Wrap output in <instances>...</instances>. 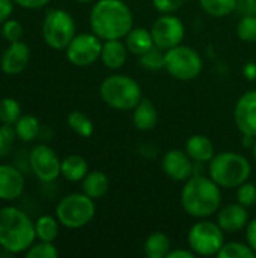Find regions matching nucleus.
<instances>
[{"instance_id": "obj_1", "label": "nucleus", "mask_w": 256, "mask_h": 258, "mask_svg": "<svg viewBox=\"0 0 256 258\" xmlns=\"http://www.w3.org/2000/svg\"><path fill=\"white\" fill-rule=\"evenodd\" d=\"M180 203L184 213L196 221L211 218L222 207V187L210 175L195 174L184 181Z\"/></svg>"}, {"instance_id": "obj_2", "label": "nucleus", "mask_w": 256, "mask_h": 258, "mask_svg": "<svg viewBox=\"0 0 256 258\" xmlns=\"http://www.w3.org/2000/svg\"><path fill=\"white\" fill-rule=\"evenodd\" d=\"M89 26L103 41L124 39L134 27V15L124 0H97L89 12Z\"/></svg>"}, {"instance_id": "obj_3", "label": "nucleus", "mask_w": 256, "mask_h": 258, "mask_svg": "<svg viewBox=\"0 0 256 258\" xmlns=\"http://www.w3.org/2000/svg\"><path fill=\"white\" fill-rule=\"evenodd\" d=\"M35 240V222L26 212L14 206L0 209V246L6 252L23 254Z\"/></svg>"}, {"instance_id": "obj_4", "label": "nucleus", "mask_w": 256, "mask_h": 258, "mask_svg": "<svg viewBox=\"0 0 256 258\" xmlns=\"http://www.w3.org/2000/svg\"><path fill=\"white\" fill-rule=\"evenodd\" d=\"M208 175L222 189H237L240 184L249 181L252 163L240 153L222 151L208 162Z\"/></svg>"}, {"instance_id": "obj_5", "label": "nucleus", "mask_w": 256, "mask_h": 258, "mask_svg": "<svg viewBox=\"0 0 256 258\" xmlns=\"http://www.w3.org/2000/svg\"><path fill=\"white\" fill-rule=\"evenodd\" d=\"M101 100L115 110L131 112L143 98L142 86L127 74H112L100 85Z\"/></svg>"}, {"instance_id": "obj_6", "label": "nucleus", "mask_w": 256, "mask_h": 258, "mask_svg": "<svg viewBox=\"0 0 256 258\" xmlns=\"http://www.w3.org/2000/svg\"><path fill=\"white\" fill-rule=\"evenodd\" d=\"M97 213L95 200L84 192H74L63 197L56 206V218L62 227L78 230L92 222Z\"/></svg>"}, {"instance_id": "obj_7", "label": "nucleus", "mask_w": 256, "mask_h": 258, "mask_svg": "<svg viewBox=\"0 0 256 258\" xmlns=\"http://www.w3.org/2000/svg\"><path fill=\"white\" fill-rule=\"evenodd\" d=\"M164 70L177 80L190 82L201 76L204 60L198 50L190 45L180 44L164 51Z\"/></svg>"}, {"instance_id": "obj_8", "label": "nucleus", "mask_w": 256, "mask_h": 258, "mask_svg": "<svg viewBox=\"0 0 256 258\" xmlns=\"http://www.w3.org/2000/svg\"><path fill=\"white\" fill-rule=\"evenodd\" d=\"M225 231L219 227L217 222L207 219H198L189 233L187 245L199 257H217L219 251L225 243Z\"/></svg>"}, {"instance_id": "obj_9", "label": "nucleus", "mask_w": 256, "mask_h": 258, "mask_svg": "<svg viewBox=\"0 0 256 258\" xmlns=\"http://www.w3.org/2000/svg\"><path fill=\"white\" fill-rule=\"evenodd\" d=\"M75 21L65 9H50L42 21V38L53 50H65L75 36Z\"/></svg>"}, {"instance_id": "obj_10", "label": "nucleus", "mask_w": 256, "mask_h": 258, "mask_svg": "<svg viewBox=\"0 0 256 258\" xmlns=\"http://www.w3.org/2000/svg\"><path fill=\"white\" fill-rule=\"evenodd\" d=\"M103 39L97 36L94 32L78 33L72 38V41L65 48L66 59L78 68L91 67L101 57Z\"/></svg>"}, {"instance_id": "obj_11", "label": "nucleus", "mask_w": 256, "mask_h": 258, "mask_svg": "<svg viewBox=\"0 0 256 258\" xmlns=\"http://www.w3.org/2000/svg\"><path fill=\"white\" fill-rule=\"evenodd\" d=\"M149 30L154 39V45L163 51L183 44L186 36V26L183 20L175 14H160Z\"/></svg>"}, {"instance_id": "obj_12", "label": "nucleus", "mask_w": 256, "mask_h": 258, "mask_svg": "<svg viewBox=\"0 0 256 258\" xmlns=\"http://www.w3.org/2000/svg\"><path fill=\"white\" fill-rule=\"evenodd\" d=\"M60 163L62 160L56 151L45 144L33 147L29 154V166L35 177L42 183H53L60 177Z\"/></svg>"}, {"instance_id": "obj_13", "label": "nucleus", "mask_w": 256, "mask_h": 258, "mask_svg": "<svg viewBox=\"0 0 256 258\" xmlns=\"http://www.w3.org/2000/svg\"><path fill=\"white\" fill-rule=\"evenodd\" d=\"M161 169L172 181L184 183L196 172V163L190 159L186 150L172 148L167 150L161 157Z\"/></svg>"}, {"instance_id": "obj_14", "label": "nucleus", "mask_w": 256, "mask_h": 258, "mask_svg": "<svg viewBox=\"0 0 256 258\" xmlns=\"http://www.w3.org/2000/svg\"><path fill=\"white\" fill-rule=\"evenodd\" d=\"M234 122L243 136L256 138V89L238 97L234 107Z\"/></svg>"}, {"instance_id": "obj_15", "label": "nucleus", "mask_w": 256, "mask_h": 258, "mask_svg": "<svg viewBox=\"0 0 256 258\" xmlns=\"http://www.w3.org/2000/svg\"><path fill=\"white\" fill-rule=\"evenodd\" d=\"M250 218H249L247 207L241 206L237 201L222 206L216 213V222L228 234H235L243 231L247 227Z\"/></svg>"}, {"instance_id": "obj_16", "label": "nucleus", "mask_w": 256, "mask_h": 258, "mask_svg": "<svg viewBox=\"0 0 256 258\" xmlns=\"http://www.w3.org/2000/svg\"><path fill=\"white\" fill-rule=\"evenodd\" d=\"M30 62V47L23 41L9 42L0 59V68L5 74L15 76L26 70Z\"/></svg>"}, {"instance_id": "obj_17", "label": "nucleus", "mask_w": 256, "mask_h": 258, "mask_svg": "<svg viewBox=\"0 0 256 258\" xmlns=\"http://www.w3.org/2000/svg\"><path fill=\"white\" fill-rule=\"evenodd\" d=\"M26 187L23 172L8 163H0V201L18 200Z\"/></svg>"}, {"instance_id": "obj_18", "label": "nucleus", "mask_w": 256, "mask_h": 258, "mask_svg": "<svg viewBox=\"0 0 256 258\" xmlns=\"http://www.w3.org/2000/svg\"><path fill=\"white\" fill-rule=\"evenodd\" d=\"M128 48L124 42V39H109L103 41V50H101V63L112 71L121 70L127 59H128Z\"/></svg>"}, {"instance_id": "obj_19", "label": "nucleus", "mask_w": 256, "mask_h": 258, "mask_svg": "<svg viewBox=\"0 0 256 258\" xmlns=\"http://www.w3.org/2000/svg\"><path fill=\"white\" fill-rule=\"evenodd\" d=\"M184 150L196 165L208 163L216 156L214 144L205 135H192L186 141Z\"/></svg>"}, {"instance_id": "obj_20", "label": "nucleus", "mask_w": 256, "mask_h": 258, "mask_svg": "<svg viewBox=\"0 0 256 258\" xmlns=\"http://www.w3.org/2000/svg\"><path fill=\"white\" fill-rule=\"evenodd\" d=\"M133 124L140 132H151L158 124V109L149 98H142L139 104L131 110Z\"/></svg>"}, {"instance_id": "obj_21", "label": "nucleus", "mask_w": 256, "mask_h": 258, "mask_svg": "<svg viewBox=\"0 0 256 258\" xmlns=\"http://www.w3.org/2000/svg\"><path fill=\"white\" fill-rule=\"evenodd\" d=\"M110 189V180L103 171H89L81 180V192H84L92 200H101L107 195Z\"/></svg>"}, {"instance_id": "obj_22", "label": "nucleus", "mask_w": 256, "mask_h": 258, "mask_svg": "<svg viewBox=\"0 0 256 258\" xmlns=\"http://www.w3.org/2000/svg\"><path fill=\"white\" fill-rule=\"evenodd\" d=\"M88 172L89 163L80 154H69L60 163V175L69 183H81Z\"/></svg>"}, {"instance_id": "obj_23", "label": "nucleus", "mask_w": 256, "mask_h": 258, "mask_svg": "<svg viewBox=\"0 0 256 258\" xmlns=\"http://www.w3.org/2000/svg\"><path fill=\"white\" fill-rule=\"evenodd\" d=\"M124 42H125L128 51L137 57L154 47V39H152L151 30L145 29V27H133L125 35Z\"/></svg>"}, {"instance_id": "obj_24", "label": "nucleus", "mask_w": 256, "mask_h": 258, "mask_svg": "<svg viewBox=\"0 0 256 258\" xmlns=\"http://www.w3.org/2000/svg\"><path fill=\"white\" fill-rule=\"evenodd\" d=\"M170 249H172L170 237L163 231L151 233L143 243V252L148 258H167Z\"/></svg>"}, {"instance_id": "obj_25", "label": "nucleus", "mask_w": 256, "mask_h": 258, "mask_svg": "<svg viewBox=\"0 0 256 258\" xmlns=\"http://www.w3.org/2000/svg\"><path fill=\"white\" fill-rule=\"evenodd\" d=\"M17 138L23 142L35 141L41 133V124L33 115H21L20 119L14 124Z\"/></svg>"}, {"instance_id": "obj_26", "label": "nucleus", "mask_w": 256, "mask_h": 258, "mask_svg": "<svg viewBox=\"0 0 256 258\" xmlns=\"http://www.w3.org/2000/svg\"><path fill=\"white\" fill-rule=\"evenodd\" d=\"M238 0H199L201 9L213 18H225L237 11Z\"/></svg>"}, {"instance_id": "obj_27", "label": "nucleus", "mask_w": 256, "mask_h": 258, "mask_svg": "<svg viewBox=\"0 0 256 258\" xmlns=\"http://www.w3.org/2000/svg\"><path fill=\"white\" fill-rule=\"evenodd\" d=\"M59 225L60 222L54 216H50V215L39 216L35 221L36 239L42 242H54L59 234Z\"/></svg>"}, {"instance_id": "obj_28", "label": "nucleus", "mask_w": 256, "mask_h": 258, "mask_svg": "<svg viewBox=\"0 0 256 258\" xmlns=\"http://www.w3.org/2000/svg\"><path fill=\"white\" fill-rule=\"evenodd\" d=\"M66 122L69 125V128L78 135L80 138H91L94 135V122L91 121V118L88 115H84L83 112H78V110H72L68 118H66Z\"/></svg>"}, {"instance_id": "obj_29", "label": "nucleus", "mask_w": 256, "mask_h": 258, "mask_svg": "<svg viewBox=\"0 0 256 258\" xmlns=\"http://www.w3.org/2000/svg\"><path fill=\"white\" fill-rule=\"evenodd\" d=\"M219 258H255L256 254L253 249L247 245V242H238V240H231L225 242L222 249L217 254Z\"/></svg>"}, {"instance_id": "obj_30", "label": "nucleus", "mask_w": 256, "mask_h": 258, "mask_svg": "<svg viewBox=\"0 0 256 258\" xmlns=\"http://www.w3.org/2000/svg\"><path fill=\"white\" fill-rule=\"evenodd\" d=\"M21 116V106L12 97H5L0 100V122L14 125Z\"/></svg>"}, {"instance_id": "obj_31", "label": "nucleus", "mask_w": 256, "mask_h": 258, "mask_svg": "<svg viewBox=\"0 0 256 258\" xmlns=\"http://www.w3.org/2000/svg\"><path fill=\"white\" fill-rule=\"evenodd\" d=\"M237 36L240 41L246 44H255L256 42V15H241L237 27H235Z\"/></svg>"}, {"instance_id": "obj_32", "label": "nucleus", "mask_w": 256, "mask_h": 258, "mask_svg": "<svg viewBox=\"0 0 256 258\" xmlns=\"http://www.w3.org/2000/svg\"><path fill=\"white\" fill-rule=\"evenodd\" d=\"M139 63L142 68L149 70V71L164 70V51L154 45L151 50L139 56Z\"/></svg>"}, {"instance_id": "obj_33", "label": "nucleus", "mask_w": 256, "mask_h": 258, "mask_svg": "<svg viewBox=\"0 0 256 258\" xmlns=\"http://www.w3.org/2000/svg\"><path fill=\"white\" fill-rule=\"evenodd\" d=\"M24 254L27 258H56L59 255V251L53 242L39 240L38 243H33Z\"/></svg>"}, {"instance_id": "obj_34", "label": "nucleus", "mask_w": 256, "mask_h": 258, "mask_svg": "<svg viewBox=\"0 0 256 258\" xmlns=\"http://www.w3.org/2000/svg\"><path fill=\"white\" fill-rule=\"evenodd\" d=\"M235 198H237V203H240L241 206L244 207H253L256 204V184L255 183H250V181H246L243 184H240L237 189H235Z\"/></svg>"}, {"instance_id": "obj_35", "label": "nucleus", "mask_w": 256, "mask_h": 258, "mask_svg": "<svg viewBox=\"0 0 256 258\" xmlns=\"http://www.w3.org/2000/svg\"><path fill=\"white\" fill-rule=\"evenodd\" d=\"M15 139H17L15 128L12 125L3 124L0 127V160L5 159L11 153Z\"/></svg>"}, {"instance_id": "obj_36", "label": "nucleus", "mask_w": 256, "mask_h": 258, "mask_svg": "<svg viewBox=\"0 0 256 258\" xmlns=\"http://www.w3.org/2000/svg\"><path fill=\"white\" fill-rule=\"evenodd\" d=\"M23 26L18 20H6L5 23H2V36L8 41V42H15V41H21L23 38Z\"/></svg>"}, {"instance_id": "obj_37", "label": "nucleus", "mask_w": 256, "mask_h": 258, "mask_svg": "<svg viewBox=\"0 0 256 258\" xmlns=\"http://www.w3.org/2000/svg\"><path fill=\"white\" fill-rule=\"evenodd\" d=\"M189 0H151L154 9L160 14H175Z\"/></svg>"}, {"instance_id": "obj_38", "label": "nucleus", "mask_w": 256, "mask_h": 258, "mask_svg": "<svg viewBox=\"0 0 256 258\" xmlns=\"http://www.w3.org/2000/svg\"><path fill=\"white\" fill-rule=\"evenodd\" d=\"M235 12L241 15H256V0H238Z\"/></svg>"}, {"instance_id": "obj_39", "label": "nucleus", "mask_w": 256, "mask_h": 258, "mask_svg": "<svg viewBox=\"0 0 256 258\" xmlns=\"http://www.w3.org/2000/svg\"><path fill=\"white\" fill-rule=\"evenodd\" d=\"M244 231H246V242H247V245L253 249V252L256 254V218L249 221V224L244 228Z\"/></svg>"}, {"instance_id": "obj_40", "label": "nucleus", "mask_w": 256, "mask_h": 258, "mask_svg": "<svg viewBox=\"0 0 256 258\" xmlns=\"http://www.w3.org/2000/svg\"><path fill=\"white\" fill-rule=\"evenodd\" d=\"M14 0H0V23H5L9 20V17L14 12Z\"/></svg>"}, {"instance_id": "obj_41", "label": "nucleus", "mask_w": 256, "mask_h": 258, "mask_svg": "<svg viewBox=\"0 0 256 258\" xmlns=\"http://www.w3.org/2000/svg\"><path fill=\"white\" fill-rule=\"evenodd\" d=\"M15 5L24 8V9H41L47 6L51 0H14Z\"/></svg>"}, {"instance_id": "obj_42", "label": "nucleus", "mask_w": 256, "mask_h": 258, "mask_svg": "<svg viewBox=\"0 0 256 258\" xmlns=\"http://www.w3.org/2000/svg\"><path fill=\"white\" fill-rule=\"evenodd\" d=\"M195 252L187 246V249L186 248H172L170 249V252H169V255L167 258H195Z\"/></svg>"}, {"instance_id": "obj_43", "label": "nucleus", "mask_w": 256, "mask_h": 258, "mask_svg": "<svg viewBox=\"0 0 256 258\" xmlns=\"http://www.w3.org/2000/svg\"><path fill=\"white\" fill-rule=\"evenodd\" d=\"M243 76L250 82L256 80V62H247L243 67Z\"/></svg>"}, {"instance_id": "obj_44", "label": "nucleus", "mask_w": 256, "mask_h": 258, "mask_svg": "<svg viewBox=\"0 0 256 258\" xmlns=\"http://www.w3.org/2000/svg\"><path fill=\"white\" fill-rule=\"evenodd\" d=\"M252 156H253V160H255V163H256V138H255V141L252 142Z\"/></svg>"}, {"instance_id": "obj_45", "label": "nucleus", "mask_w": 256, "mask_h": 258, "mask_svg": "<svg viewBox=\"0 0 256 258\" xmlns=\"http://www.w3.org/2000/svg\"><path fill=\"white\" fill-rule=\"evenodd\" d=\"M77 3H81V5H88V3H92V2H95V0H75Z\"/></svg>"}]
</instances>
